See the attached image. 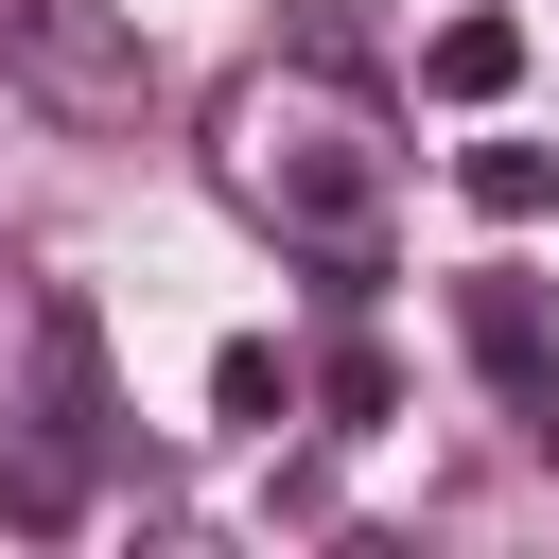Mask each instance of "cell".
I'll return each instance as SVG.
<instances>
[{"mask_svg": "<svg viewBox=\"0 0 559 559\" xmlns=\"http://www.w3.org/2000/svg\"><path fill=\"white\" fill-rule=\"evenodd\" d=\"M0 87L52 105L70 140H140L157 122V35L122 0H0Z\"/></svg>", "mask_w": 559, "mask_h": 559, "instance_id": "obj_2", "label": "cell"}, {"mask_svg": "<svg viewBox=\"0 0 559 559\" xmlns=\"http://www.w3.org/2000/svg\"><path fill=\"white\" fill-rule=\"evenodd\" d=\"M297 70L349 87V70H367V0H297Z\"/></svg>", "mask_w": 559, "mask_h": 559, "instance_id": "obj_7", "label": "cell"}, {"mask_svg": "<svg viewBox=\"0 0 559 559\" xmlns=\"http://www.w3.org/2000/svg\"><path fill=\"white\" fill-rule=\"evenodd\" d=\"M454 192H472L489 227H542V210H559V157H542V140H472V157H454Z\"/></svg>", "mask_w": 559, "mask_h": 559, "instance_id": "obj_5", "label": "cell"}, {"mask_svg": "<svg viewBox=\"0 0 559 559\" xmlns=\"http://www.w3.org/2000/svg\"><path fill=\"white\" fill-rule=\"evenodd\" d=\"M280 402H297V367H280L262 332H227V349H210V419H227V437H280Z\"/></svg>", "mask_w": 559, "mask_h": 559, "instance_id": "obj_6", "label": "cell"}, {"mask_svg": "<svg viewBox=\"0 0 559 559\" xmlns=\"http://www.w3.org/2000/svg\"><path fill=\"white\" fill-rule=\"evenodd\" d=\"M419 87H437V105H507V87H524V17H437Z\"/></svg>", "mask_w": 559, "mask_h": 559, "instance_id": "obj_4", "label": "cell"}, {"mask_svg": "<svg viewBox=\"0 0 559 559\" xmlns=\"http://www.w3.org/2000/svg\"><path fill=\"white\" fill-rule=\"evenodd\" d=\"M210 175H227V210H245V227H280L297 262H332L349 297L384 280V140H367V105H349V87H314V70H245V87H227Z\"/></svg>", "mask_w": 559, "mask_h": 559, "instance_id": "obj_1", "label": "cell"}, {"mask_svg": "<svg viewBox=\"0 0 559 559\" xmlns=\"http://www.w3.org/2000/svg\"><path fill=\"white\" fill-rule=\"evenodd\" d=\"M454 332H472V367L507 384V419L559 454V314H542V280H507V262H489V280L454 297Z\"/></svg>", "mask_w": 559, "mask_h": 559, "instance_id": "obj_3", "label": "cell"}]
</instances>
